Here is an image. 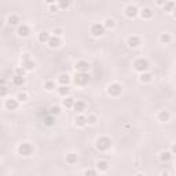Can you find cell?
<instances>
[{
  "instance_id": "obj_43",
  "label": "cell",
  "mask_w": 176,
  "mask_h": 176,
  "mask_svg": "<svg viewBox=\"0 0 176 176\" xmlns=\"http://www.w3.org/2000/svg\"><path fill=\"white\" fill-rule=\"evenodd\" d=\"M1 26H3V21L0 19V29H1Z\"/></svg>"
},
{
  "instance_id": "obj_26",
  "label": "cell",
  "mask_w": 176,
  "mask_h": 176,
  "mask_svg": "<svg viewBox=\"0 0 176 176\" xmlns=\"http://www.w3.org/2000/svg\"><path fill=\"white\" fill-rule=\"evenodd\" d=\"M7 22L10 23V25H18V22H19V18H18V17H17V15H8Z\"/></svg>"
},
{
  "instance_id": "obj_19",
  "label": "cell",
  "mask_w": 176,
  "mask_h": 176,
  "mask_svg": "<svg viewBox=\"0 0 176 176\" xmlns=\"http://www.w3.org/2000/svg\"><path fill=\"white\" fill-rule=\"evenodd\" d=\"M73 103H74V101H73V98H70V96H66L64 99V102H62V105H64L66 109L73 107Z\"/></svg>"
},
{
  "instance_id": "obj_29",
  "label": "cell",
  "mask_w": 176,
  "mask_h": 176,
  "mask_svg": "<svg viewBox=\"0 0 176 176\" xmlns=\"http://www.w3.org/2000/svg\"><path fill=\"white\" fill-rule=\"evenodd\" d=\"M44 124H45V125H48V127H51V125H54V124H55V118H54L53 116L44 117Z\"/></svg>"
},
{
  "instance_id": "obj_39",
  "label": "cell",
  "mask_w": 176,
  "mask_h": 176,
  "mask_svg": "<svg viewBox=\"0 0 176 176\" xmlns=\"http://www.w3.org/2000/svg\"><path fill=\"white\" fill-rule=\"evenodd\" d=\"M54 33H55V37H58V36L62 34V29H61V28H55V29H54Z\"/></svg>"
},
{
  "instance_id": "obj_30",
  "label": "cell",
  "mask_w": 176,
  "mask_h": 176,
  "mask_svg": "<svg viewBox=\"0 0 176 176\" xmlns=\"http://www.w3.org/2000/svg\"><path fill=\"white\" fill-rule=\"evenodd\" d=\"M98 121L96 116H94V114H90V116L87 117V124H91V125H95Z\"/></svg>"
},
{
  "instance_id": "obj_41",
  "label": "cell",
  "mask_w": 176,
  "mask_h": 176,
  "mask_svg": "<svg viewBox=\"0 0 176 176\" xmlns=\"http://www.w3.org/2000/svg\"><path fill=\"white\" fill-rule=\"evenodd\" d=\"M0 85H4V79H0Z\"/></svg>"
},
{
  "instance_id": "obj_8",
  "label": "cell",
  "mask_w": 176,
  "mask_h": 176,
  "mask_svg": "<svg viewBox=\"0 0 176 176\" xmlns=\"http://www.w3.org/2000/svg\"><path fill=\"white\" fill-rule=\"evenodd\" d=\"M74 68H76V70H77V73H85V72L90 69V64L85 62V61H80V62L76 64Z\"/></svg>"
},
{
  "instance_id": "obj_37",
  "label": "cell",
  "mask_w": 176,
  "mask_h": 176,
  "mask_svg": "<svg viewBox=\"0 0 176 176\" xmlns=\"http://www.w3.org/2000/svg\"><path fill=\"white\" fill-rule=\"evenodd\" d=\"M51 113H53V114H59L61 109L58 107V106H53V107H51Z\"/></svg>"
},
{
  "instance_id": "obj_12",
  "label": "cell",
  "mask_w": 176,
  "mask_h": 176,
  "mask_svg": "<svg viewBox=\"0 0 176 176\" xmlns=\"http://www.w3.org/2000/svg\"><path fill=\"white\" fill-rule=\"evenodd\" d=\"M6 109L7 110H17L18 109V101L17 99H7L6 101Z\"/></svg>"
},
{
  "instance_id": "obj_16",
  "label": "cell",
  "mask_w": 176,
  "mask_h": 176,
  "mask_svg": "<svg viewBox=\"0 0 176 176\" xmlns=\"http://www.w3.org/2000/svg\"><path fill=\"white\" fill-rule=\"evenodd\" d=\"M140 15H142V18L149 19V18H151V17H153V11H151L149 7H145L142 11H140Z\"/></svg>"
},
{
  "instance_id": "obj_44",
  "label": "cell",
  "mask_w": 176,
  "mask_h": 176,
  "mask_svg": "<svg viewBox=\"0 0 176 176\" xmlns=\"http://www.w3.org/2000/svg\"><path fill=\"white\" fill-rule=\"evenodd\" d=\"M136 176H143V175H140V173H139V175H136Z\"/></svg>"
},
{
  "instance_id": "obj_35",
  "label": "cell",
  "mask_w": 176,
  "mask_h": 176,
  "mask_svg": "<svg viewBox=\"0 0 176 176\" xmlns=\"http://www.w3.org/2000/svg\"><path fill=\"white\" fill-rule=\"evenodd\" d=\"M7 92H8L7 87H6V85H0V96H6Z\"/></svg>"
},
{
  "instance_id": "obj_17",
  "label": "cell",
  "mask_w": 176,
  "mask_h": 176,
  "mask_svg": "<svg viewBox=\"0 0 176 176\" xmlns=\"http://www.w3.org/2000/svg\"><path fill=\"white\" fill-rule=\"evenodd\" d=\"M139 80L142 83H150L153 80V74H151V73H142L140 77H139Z\"/></svg>"
},
{
  "instance_id": "obj_22",
  "label": "cell",
  "mask_w": 176,
  "mask_h": 176,
  "mask_svg": "<svg viewBox=\"0 0 176 176\" xmlns=\"http://www.w3.org/2000/svg\"><path fill=\"white\" fill-rule=\"evenodd\" d=\"M76 124H77L79 127H84V125L87 124V117L81 116V114L77 116V117H76Z\"/></svg>"
},
{
  "instance_id": "obj_14",
  "label": "cell",
  "mask_w": 176,
  "mask_h": 176,
  "mask_svg": "<svg viewBox=\"0 0 176 176\" xmlns=\"http://www.w3.org/2000/svg\"><path fill=\"white\" fill-rule=\"evenodd\" d=\"M96 168L99 169V171H102V172H105V171L109 169V162L105 161V160H101V161L96 162Z\"/></svg>"
},
{
  "instance_id": "obj_42",
  "label": "cell",
  "mask_w": 176,
  "mask_h": 176,
  "mask_svg": "<svg viewBox=\"0 0 176 176\" xmlns=\"http://www.w3.org/2000/svg\"><path fill=\"white\" fill-rule=\"evenodd\" d=\"M51 11H56V6H53V7H51Z\"/></svg>"
},
{
  "instance_id": "obj_36",
  "label": "cell",
  "mask_w": 176,
  "mask_h": 176,
  "mask_svg": "<svg viewBox=\"0 0 176 176\" xmlns=\"http://www.w3.org/2000/svg\"><path fill=\"white\" fill-rule=\"evenodd\" d=\"M164 7H165V10H167V11H171V10H172V8L175 7V3H173V1L165 3V4H164Z\"/></svg>"
},
{
  "instance_id": "obj_6",
  "label": "cell",
  "mask_w": 176,
  "mask_h": 176,
  "mask_svg": "<svg viewBox=\"0 0 176 176\" xmlns=\"http://www.w3.org/2000/svg\"><path fill=\"white\" fill-rule=\"evenodd\" d=\"M91 33L94 34L95 37H99L102 34L105 33V28L102 23H94L92 26H91Z\"/></svg>"
},
{
  "instance_id": "obj_7",
  "label": "cell",
  "mask_w": 176,
  "mask_h": 176,
  "mask_svg": "<svg viewBox=\"0 0 176 176\" xmlns=\"http://www.w3.org/2000/svg\"><path fill=\"white\" fill-rule=\"evenodd\" d=\"M139 12L138 7L136 6H132V4H128L127 7H125V15H127L128 18H134V17H136Z\"/></svg>"
},
{
  "instance_id": "obj_18",
  "label": "cell",
  "mask_w": 176,
  "mask_h": 176,
  "mask_svg": "<svg viewBox=\"0 0 176 176\" xmlns=\"http://www.w3.org/2000/svg\"><path fill=\"white\" fill-rule=\"evenodd\" d=\"M69 92H70V88H69L68 85H61L59 88H58V94L62 95V96H68Z\"/></svg>"
},
{
  "instance_id": "obj_1",
  "label": "cell",
  "mask_w": 176,
  "mask_h": 176,
  "mask_svg": "<svg viewBox=\"0 0 176 176\" xmlns=\"http://www.w3.org/2000/svg\"><path fill=\"white\" fill-rule=\"evenodd\" d=\"M112 147V139L106 138V136H102V138L96 139V149L101 150V151H106Z\"/></svg>"
},
{
  "instance_id": "obj_27",
  "label": "cell",
  "mask_w": 176,
  "mask_h": 176,
  "mask_svg": "<svg viewBox=\"0 0 176 176\" xmlns=\"http://www.w3.org/2000/svg\"><path fill=\"white\" fill-rule=\"evenodd\" d=\"M12 83H14L15 85H22L23 83H25V79H23L22 76H14L12 77Z\"/></svg>"
},
{
  "instance_id": "obj_21",
  "label": "cell",
  "mask_w": 176,
  "mask_h": 176,
  "mask_svg": "<svg viewBox=\"0 0 176 176\" xmlns=\"http://www.w3.org/2000/svg\"><path fill=\"white\" fill-rule=\"evenodd\" d=\"M50 37H51V36H50L47 32H41V33L39 34V41H40V43H48Z\"/></svg>"
},
{
  "instance_id": "obj_28",
  "label": "cell",
  "mask_w": 176,
  "mask_h": 176,
  "mask_svg": "<svg viewBox=\"0 0 176 176\" xmlns=\"http://www.w3.org/2000/svg\"><path fill=\"white\" fill-rule=\"evenodd\" d=\"M58 80H59V83L62 84V85H68V83L70 81V77H69L68 74H61Z\"/></svg>"
},
{
  "instance_id": "obj_33",
  "label": "cell",
  "mask_w": 176,
  "mask_h": 176,
  "mask_svg": "<svg viewBox=\"0 0 176 176\" xmlns=\"http://www.w3.org/2000/svg\"><path fill=\"white\" fill-rule=\"evenodd\" d=\"M44 87H45V90H47V91H53L54 88H55V84H54L53 81H47Z\"/></svg>"
},
{
  "instance_id": "obj_20",
  "label": "cell",
  "mask_w": 176,
  "mask_h": 176,
  "mask_svg": "<svg viewBox=\"0 0 176 176\" xmlns=\"http://www.w3.org/2000/svg\"><path fill=\"white\" fill-rule=\"evenodd\" d=\"M171 40H172V37H171L169 33H162L160 36V41H161L162 44H168V43H171Z\"/></svg>"
},
{
  "instance_id": "obj_9",
  "label": "cell",
  "mask_w": 176,
  "mask_h": 176,
  "mask_svg": "<svg viewBox=\"0 0 176 176\" xmlns=\"http://www.w3.org/2000/svg\"><path fill=\"white\" fill-rule=\"evenodd\" d=\"M32 70V69H34V62H32V61L29 59V54H25L23 55V70Z\"/></svg>"
},
{
  "instance_id": "obj_24",
  "label": "cell",
  "mask_w": 176,
  "mask_h": 176,
  "mask_svg": "<svg viewBox=\"0 0 176 176\" xmlns=\"http://www.w3.org/2000/svg\"><path fill=\"white\" fill-rule=\"evenodd\" d=\"M160 158H161V161L168 162L169 160L172 158V153H169V151H162L161 156H160Z\"/></svg>"
},
{
  "instance_id": "obj_15",
  "label": "cell",
  "mask_w": 176,
  "mask_h": 176,
  "mask_svg": "<svg viewBox=\"0 0 176 176\" xmlns=\"http://www.w3.org/2000/svg\"><path fill=\"white\" fill-rule=\"evenodd\" d=\"M73 109H74L76 112L81 113V112H84V109H85V103H84V102H81V101H77V102H74V103H73Z\"/></svg>"
},
{
  "instance_id": "obj_11",
  "label": "cell",
  "mask_w": 176,
  "mask_h": 176,
  "mask_svg": "<svg viewBox=\"0 0 176 176\" xmlns=\"http://www.w3.org/2000/svg\"><path fill=\"white\" fill-rule=\"evenodd\" d=\"M29 33H30V29L28 25H19L18 26V34L21 37H26V36H29Z\"/></svg>"
},
{
  "instance_id": "obj_2",
  "label": "cell",
  "mask_w": 176,
  "mask_h": 176,
  "mask_svg": "<svg viewBox=\"0 0 176 176\" xmlns=\"http://www.w3.org/2000/svg\"><path fill=\"white\" fill-rule=\"evenodd\" d=\"M18 153L22 157H29L33 154V146L30 143H21L18 146Z\"/></svg>"
},
{
  "instance_id": "obj_25",
  "label": "cell",
  "mask_w": 176,
  "mask_h": 176,
  "mask_svg": "<svg viewBox=\"0 0 176 176\" xmlns=\"http://www.w3.org/2000/svg\"><path fill=\"white\" fill-rule=\"evenodd\" d=\"M66 162H68V164H70V165H73L74 162H77V156H76V154H73V153L68 154V156H66Z\"/></svg>"
},
{
  "instance_id": "obj_3",
  "label": "cell",
  "mask_w": 176,
  "mask_h": 176,
  "mask_svg": "<svg viewBox=\"0 0 176 176\" xmlns=\"http://www.w3.org/2000/svg\"><path fill=\"white\" fill-rule=\"evenodd\" d=\"M134 69L136 72H140V73H146L147 69H149V62L146 59H143V58H139L134 62Z\"/></svg>"
},
{
  "instance_id": "obj_4",
  "label": "cell",
  "mask_w": 176,
  "mask_h": 176,
  "mask_svg": "<svg viewBox=\"0 0 176 176\" xmlns=\"http://www.w3.org/2000/svg\"><path fill=\"white\" fill-rule=\"evenodd\" d=\"M121 91H123V87L118 83H113L107 87V94L112 95V96H118L121 94Z\"/></svg>"
},
{
  "instance_id": "obj_34",
  "label": "cell",
  "mask_w": 176,
  "mask_h": 176,
  "mask_svg": "<svg viewBox=\"0 0 176 176\" xmlns=\"http://www.w3.org/2000/svg\"><path fill=\"white\" fill-rule=\"evenodd\" d=\"M84 176H98V173L94 169H87L85 172H84Z\"/></svg>"
},
{
  "instance_id": "obj_5",
  "label": "cell",
  "mask_w": 176,
  "mask_h": 176,
  "mask_svg": "<svg viewBox=\"0 0 176 176\" xmlns=\"http://www.w3.org/2000/svg\"><path fill=\"white\" fill-rule=\"evenodd\" d=\"M90 81V76L87 74V73H77L74 77V83L77 85H85L87 83Z\"/></svg>"
},
{
  "instance_id": "obj_40",
  "label": "cell",
  "mask_w": 176,
  "mask_h": 176,
  "mask_svg": "<svg viewBox=\"0 0 176 176\" xmlns=\"http://www.w3.org/2000/svg\"><path fill=\"white\" fill-rule=\"evenodd\" d=\"M58 6H59V7H68V6H69V3H68V1H59V4H58Z\"/></svg>"
},
{
  "instance_id": "obj_38",
  "label": "cell",
  "mask_w": 176,
  "mask_h": 176,
  "mask_svg": "<svg viewBox=\"0 0 176 176\" xmlns=\"http://www.w3.org/2000/svg\"><path fill=\"white\" fill-rule=\"evenodd\" d=\"M14 76H22L23 77V68H18V69H15V74Z\"/></svg>"
},
{
  "instance_id": "obj_13",
  "label": "cell",
  "mask_w": 176,
  "mask_h": 176,
  "mask_svg": "<svg viewBox=\"0 0 176 176\" xmlns=\"http://www.w3.org/2000/svg\"><path fill=\"white\" fill-rule=\"evenodd\" d=\"M48 45H50V48H58L61 45V39L59 37H50L48 40Z\"/></svg>"
},
{
  "instance_id": "obj_10",
  "label": "cell",
  "mask_w": 176,
  "mask_h": 176,
  "mask_svg": "<svg viewBox=\"0 0 176 176\" xmlns=\"http://www.w3.org/2000/svg\"><path fill=\"white\" fill-rule=\"evenodd\" d=\"M140 37H138V36H131V37L128 39V45L129 47H132V48H136V47H139L140 45Z\"/></svg>"
},
{
  "instance_id": "obj_32",
  "label": "cell",
  "mask_w": 176,
  "mask_h": 176,
  "mask_svg": "<svg viewBox=\"0 0 176 176\" xmlns=\"http://www.w3.org/2000/svg\"><path fill=\"white\" fill-rule=\"evenodd\" d=\"M103 28H109V29L114 28V21H113L112 18H110V19H106V21H105V25H103Z\"/></svg>"
},
{
  "instance_id": "obj_31",
  "label": "cell",
  "mask_w": 176,
  "mask_h": 176,
  "mask_svg": "<svg viewBox=\"0 0 176 176\" xmlns=\"http://www.w3.org/2000/svg\"><path fill=\"white\" fill-rule=\"evenodd\" d=\"M26 99H28L26 92H18V95H17V101L18 102H25Z\"/></svg>"
},
{
  "instance_id": "obj_23",
  "label": "cell",
  "mask_w": 176,
  "mask_h": 176,
  "mask_svg": "<svg viewBox=\"0 0 176 176\" xmlns=\"http://www.w3.org/2000/svg\"><path fill=\"white\" fill-rule=\"evenodd\" d=\"M158 120L160 121H168L169 120V113L167 110H162V112L158 113Z\"/></svg>"
}]
</instances>
